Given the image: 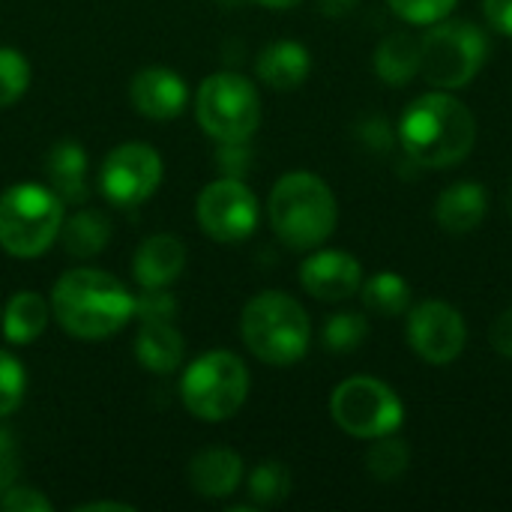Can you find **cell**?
<instances>
[{
    "label": "cell",
    "mask_w": 512,
    "mask_h": 512,
    "mask_svg": "<svg viewBox=\"0 0 512 512\" xmlns=\"http://www.w3.org/2000/svg\"><path fill=\"white\" fill-rule=\"evenodd\" d=\"M492 348L504 357H512V309L501 312L498 321L492 324Z\"/></svg>",
    "instance_id": "cell-37"
},
{
    "label": "cell",
    "mask_w": 512,
    "mask_h": 512,
    "mask_svg": "<svg viewBox=\"0 0 512 512\" xmlns=\"http://www.w3.org/2000/svg\"><path fill=\"white\" fill-rule=\"evenodd\" d=\"M309 69H312V57L306 51V45L294 42V39H279V42H270L261 57H258V78L273 87V90H294L300 87L306 78H309Z\"/></svg>",
    "instance_id": "cell-17"
},
{
    "label": "cell",
    "mask_w": 512,
    "mask_h": 512,
    "mask_svg": "<svg viewBox=\"0 0 512 512\" xmlns=\"http://www.w3.org/2000/svg\"><path fill=\"white\" fill-rule=\"evenodd\" d=\"M75 510L78 512H102V510L135 512V507H132V504H120V501H87V504H78Z\"/></svg>",
    "instance_id": "cell-39"
},
{
    "label": "cell",
    "mask_w": 512,
    "mask_h": 512,
    "mask_svg": "<svg viewBox=\"0 0 512 512\" xmlns=\"http://www.w3.org/2000/svg\"><path fill=\"white\" fill-rule=\"evenodd\" d=\"M408 342L417 357L432 366L453 363L468 342V327L459 309L444 300H426L411 312L408 321Z\"/></svg>",
    "instance_id": "cell-12"
},
{
    "label": "cell",
    "mask_w": 512,
    "mask_h": 512,
    "mask_svg": "<svg viewBox=\"0 0 512 512\" xmlns=\"http://www.w3.org/2000/svg\"><path fill=\"white\" fill-rule=\"evenodd\" d=\"M363 288V303L366 309L378 312V315H402L411 306V285L399 276V273H378L369 282L360 285Z\"/></svg>",
    "instance_id": "cell-24"
},
{
    "label": "cell",
    "mask_w": 512,
    "mask_h": 512,
    "mask_svg": "<svg viewBox=\"0 0 512 512\" xmlns=\"http://www.w3.org/2000/svg\"><path fill=\"white\" fill-rule=\"evenodd\" d=\"M198 225L216 243H240L258 228V198L240 177H219L207 183L195 204Z\"/></svg>",
    "instance_id": "cell-10"
},
{
    "label": "cell",
    "mask_w": 512,
    "mask_h": 512,
    "mask_svg": "<svg viewBox=\"0 0 512 512\" xmlns=\"http://www.w3.org/2000/svg\"><path fill=\"white\" fill-rule=\"evenodd\" d=\"M3 336L12 345H30L36 342L45 327H48V303L42 294L36 291H18L9 297V303L3 306Z\"/></svg>",
    "instance_id": "cell-22"
},
{
    "label": "cell",
    "mask_w": 512,
    "mask_h": 512,
    "mask_svg": "<svg viewBox=\"0 0 512 512\" xmlns=\"http://www.w3.org/2000/svg\"><path fill=\"white\" fill-rule=\"evenodd\" d=\"M366 465H369V474L381 483H390V480H399L408 465H411V450L402 438H396V432L390 435H381L375 438L372 450L366 453Z\"/></svg>",
    "instance_id": "cell-25"
},
{
    "label": "cell",
    "mask_w": 512,
    "mask_h": 512,
    "mask_svg": "<svg viewBox=\"0 0 512 512\" xmlns=\"http://www.w3.org/2000/svg\"><path fill=\"white\" fill-rule=\"evenodd\" d=\"M57 240L72 258H93L111 240V222L102 210H78L69 219L63 216Z\"/></svg>",
    "instance_id": "cell-23"
},
{
    "label": "cell",
    "mask_w": 512,
    "mask_h": 512,
    "mask_svg": "<svg viewBox=\"0 0 512 512\" xmlns=\"http://www.w3.org/2000/svg\"><path fill=\"white\" fill-rule=\"evenodd\" d=\"M369 336V321L360 312H339L324 327V345L336 354H354Z\"/></svg>",
    "instance_id": "cell-27"
},
{
    "label": "cell",
    "mask_w": 512,
    "mask_h": 512,
    "mask_svg": "<svg viewBox=\"0 0 512 512\" xmlns=\"http://www.w3.org/2000/svg\"><path fill=\"white\" fill-rule=\"evenodd\" d=\"M243 480V459L228 447H207L189 462V486L201 498H228Z\"/></svg>",
    "instance_id": "cell-16"
},
{
    "label": "cell",
    "mask_w": 512,
    "mask_h": 512,
    "mask_svg": "<svg viewBox=\"0 0 512 512\" xmlns=\"http://www.w3.org/2000/svg\"><path fill=\"white\" fill-rule=\"evenodd\" d=\"M375 72L390 87H405L420 72V39L396 30L375 51Z\"/></svg>",
    "instance_id": "cell-21"
},
{
    "label": "cell",
    "mask_w": 512,
    "mask_h": 512,
    "mask_svg": "<svg viewBox=\"0 0 512 512\" xmlns=\"http://www.w3.org/2000/svg\"><path fill=\"white\" fill-rule=\"evenodd\" d=\"M45 174L63 204H81L87 198V153L78 141H57L45 156Z\"/></svg>",
    "instance_id": "cell-18"
},
{
    "label": "cell",
    "mask_w": 512,
    "mask_h": 512,
    "mask_svg": "<svg viewBox=\"0 0 512 512\" xmlns=\"http://www.w3.org/2000/svg\"><path fill=\"white\" fill-rule=\"evenodd\" d=\"M372 150L378 153H387L390 144H393V126L387 117H369L366 123H360V132H357Z\"/></svg>",
    "instance_id": "cell-34"
},
{
    "label": "cell",
    "mask_w": 512,
    "mask_h": 512,
    "mask_svg": "<svg viewBox=\"0 0 512 512\" xmlns=\"http://www.w3.org/2000/svg\"><path fill=\"white\" fill-rule=\"evenodd\" d=\"M510 213H512V195H510Z\"/></svg>",
    "instance_id": "cell-42"
},
{
    "label": "cell",
    "mask_w": 512,
    "mask_h": 512,
    "mask_svg": "<svg viewBox=\"0 0 512 512\" xmlns=\"http://www.w3.org/2000/svg\"><path fill=\"white\" fill-rule=\"evenodd\" d=\"M129 99H132L135 111L150 120H174L177 114H183V108L189 102V87L174 69L147 66V69L135 72V78L129 84Z\"/></svg>",
    "instance_id": "cell-14"
},
{
    "label": "cell",
    "mask_w": 512,
    "mask_h": 512,
    "mask_svg": "<svg viewBox=\"0 0 512 512\" xmlns=\"http://www.w3.org/2000/svg\"><path fill=\"white\" fill-rule=\"evenodd\" d=\"M486 210H489V201L480 183H456L441 192L435 219L450 234H468L480 228V222L486 219Z\"/></svg>",
    "instance_id": "cell-20"
},
{
    "label": "cell",
    "mask_w": 512,
    "mask_h": 512,
    "mask_svg": "<svg viewBox=\"0 0 512 512\" xmlns=\"http://www.w3.org/2000/svg\"><path fill=\"white\" fill-rule=\"evenodd\" d=\"M240 336L267 366H291L309 351L312 327L306 309L285 291H261L243 306Z\"/></svg>",
    "instance_id": "cell-4"
},
{
    "label": "cell",
    "mask_w": 512,
    "mask_h": 512,
    "mask_svg": "<svg viewBox=\"0 0 512 512\" xmlns=\"http://www.w3.org/2000/svg\"><path fill=\"white\" fill-rule=\"evenodd\" d=\"M330 414L342 432L363 438V441H375L402 426L405 408L384 381L348 378L333 390Z\"/></svg>",
    "instance_id": "cell-9"
},
{
    "label": "cell",
    "mask_w": 512,
    "mask_h": 512,
    "mask_svg": "<svg viewBox=\"0 0 512 512\" xmlns=\"http://www.w3.org/2000/svg\"><path fill=\"white\" fill-rule=\"evenodd\" d=\"M390 9L411 24H435L447 18L459 0H387Z\"/></svg>",
    "instance_id": "cell-30"
},
{
    "label": "cell",
    "mask_w": 512,
    "mask_h": 512,
    "mask_svg": "<svg viewBox=\"0 0 512 512\" xmlns=\"http://www.w3.org/2000/svg\"><path fill=\"white\" fill-rule=\"evenodd\" d=\"M186 267V246L174 234H153L147 237L132 261V273L141 288H168L180 279Z\"/></svg>",
    "instance_id": "cell-15"
},
{
    "label": "cell",
    "mask_w": 512,
    "mask_h": 512,
    "mask_svg": "<svg viewBox=\"0 0 512 512\" xmlns=\"http://www.w3.org/2000/svg\"><path fill=\"white\" fill-rule=\"evenodd\" d=\"M0 510L6 512H51L54 504L39 492V489H30V486H9L3 495H0Z\"/></svg>",
    "instance_id": "cell-32"
},
{
    "label": "cell",
    "mask_w": 512,
    "mask_h": 512,
    "mask_svg": "<svg viewBox=\"0 0 512 512\" xmlns=\"http://www.w3.org/2000/svg\"><path fill=\"white\" fill-rule=\"evenodd\" d=\"M18 477V450L6 429H0V495L15 483Z\"/></svg>",
    "instance_id": "cell-35"
},
{
    "label": "cell",
    "mask_w": 512,
    "mask_h": 512,
    "mask_svg": "<svg viewBox=\"0 0 512 512\" xmlns=\"http://www.w3.org/2000/svg\"><path fill=\"white\" fill-rule=\"evenodd\" d=\"M54 321L75 339H108L135 315L132 291L105 270H69L51 291Z\"/></svg>",
    "instance_id": "cell-1"
},
{
    "label": "cell",
    "mask_w": 512,
    "mask_h": 512,
    "mask_svg": "<svg viewBox=\"0 0 512 512\" xmlns=\"http://www.w3.org/2000/svg\"><path fill=\"white\" fill-rule=\"evenodd\" d=\"M195 114L201 129L219 144L249 141L261 123V99L249 78L237 72L207 75L195 93Z\"/></svg>",
    "instance_id": "cell-8"
},
{
    "label": "cell",
    "mask_w": 512,
    "mask_h": 512,
    "mask_svg": "<svg viewBox=\"0 0 512 512\" xmlns=\"http://www.w3.org/2000/svg\"><path fill=\"white\" fill-rule=\"evenodd\" d=\"M483 12L492 30L512 36V0H483Z\"/></svg>",
    "instance_id": "cell-36"
},
{
    "label": "cell",
    "mask_w": 512,
    "mask_h": 512,
    "mask_svg": "<svg viewBox=\"0 0 512 512\" xmlns=\"http://www.w3.org/2000/svg\"><path fill=\"white\" fill-rule=\"evenodd\" d=\"M477 138L474 114L465 102L441 93H426L411 102L399 123V141L411 162L423 168H453L459 165Z\"/></svg>",
    "instance_id": "cell-2"
},
{
    "label": "cell",
    "mask_w": 512,
    "mask_h": 512,
    "mask_svg": "<svg viewBox=\"0 0 512 512\" xmlns=\"http://www.w3.org/2000/svg\"><path fill=\"white\" fill-rule=\"evenodd\" d=\"M222 3H228V6H234V3H243V0H222Z\"/></svg>",
    "instance_id": "cell-41"
},
{
    "label": "cell",
    "mask_w": 512,
    "mask_h": 512,
    "mask_svg": "<svg viewBox=\"0 0 512 512\" xmlns=\"http://www.w3.org/2000/svg\"><path fill=\"white\" fill-rule=\"evenodd\" d=\"M183 405L204 423L231 420L249 396V369L231 351H207L183 372Z\"/></svg>",
    "instance_id": "cell-6"
},
{
    "label": "cell",
    "mask_w": 512,
    "mask_h": 512,
    "mask_svg": "<svg viewBox=\"0 0 512 512\" xmlns=\"http://www.w3.org/2000/svg\"><path fill=\"white\" fill-rule=\"evenodd\" d=\"M216 165L222 171V177H246L249 168H252V150H249V141H231V144H222L219 153H216Z\"/></svg>",
    "instance_id": "cell-33"
},
{
    "label": "cell",
    "mask_w": 512,
    "mask_h": 512,
    "mask_svg": "<svg viewBox=\"0 0 512 512\" xmlns=\"http://www.w3.org/2000/svg\"><path fill=\"white\" fill-rule=\"evenodd\" d=\"M162 183V156L144 141L114 147L99 171L102 195L117 207L144 204Z\"/></svg>",
    "instance_id": "cell-11"
},
{
    "label": "cell",
    "mask_w": 512,
    "mask_h": 512,
    "mask_svg": "<svg viewBox=\"0 0 512 512\" xmlns=\"http://www.w3.org/2000/svg\"><path fill=\"white\" fill-rule=\"evenodd\" d=\"M267 213L276 237L294 252L318 249L336 231L339 219L330 186L312 171H291L279 177L270 192Z\"/></svg>",
    "instance_id": "cell-3"
},
{
    "label": "cell",
    "mask_w": 512,
    "mask_h": 512,
    "mask_svg": "<svg viewBox=\"0 0 512 512\" xmlns=\"http://www.w3.org/2000/svg\"><path fill=\"white\" fill-rule=\"evenodd\" d=\"M300 282L303 288L324 300V303H342L354 297L363 285V267L354 255L339 252V249H324L315 252L303 261L300 267Z\"/></svg>",
    "instance_id": "cell-13"
},
{
    "label": "cell",
    "mask_w": 512,
    "mask_h": 512,
    "mask_svg": "<svg viewBox=\"0 0 512 512\" xmlns=\"http://www.w3.org/2000/svg\"><path fill=\"white\" fill-rule=\"evenodd\" d=\"M183 336L174 321H153L141 324L135 339V360L153 375H171L183 363Z\"/></svg>",
    "instance_id": "cell-19"
},
{
    "label": "cell",
    "mask_w": 512,
    "mask_h": 512,
    "mask_svg": "<svg viewBox=\"0 0 512 512\" xmlns=\"http://www.w3.org/2000/svg\"><path fill=\"white\" fill-rule=\"evenodd\" d=\"M63 198L42 183H15L0 195V249L12 258H39L57 240Z\"/></svg>",
    "instance_id": "cell-5"
},
{
    "label": "cell",
    "mask_w": 512,
    "mask_h": 512,
    "mask_svg": "<svg viewBox=\"0 0 512 512\" xmlns=\"http://www.w3.org/2000/svg\"><path fill=\"white\" fill-rule=\"evenodd\" d=\"M489 57V36L471 21H435L420 39V72L432 87L459 90L474 81Z\"/></svg>",
    "instance_id": "cell-7"
},
{
    "label": "cell",
    "mask_w": 512,
    "mask_h": 512,
    "mask_svg": "<svg viewBox=\"0 0 512 512\" xmlns=\"http://www.w3.org/2000/svg\"><path fill=\"white\" fill-rule=\"evenodd\" d=\"M360 6V0H318V9L330 18H342L348 12H354Z\"/></svg>",
    "instance_id": "cell-38"
},
{
    "label": "cell",
    "mask_w": 512,
    "mask_h": 512,
    "mask_svg": "<svg viewBox=\"0 0 512 512\" xmlns=\"http://www.w3.org/2000/svg\"><path fill=\"white\" fill-rule=\"evenodd\" d=\"M141 324H153V321H174L177 318V300L165 291V288H144L135 297V315Z\"/></svg>",
    "instance_id": "cell-31"
},
{
    "label": "cell",
    "mask_w": 512,
    "mask_h": 512,
    "mask_svg": "<svg viewBox=\"0 0 512 512\" xmlns=\"http://www.w3.org/2000/svg\"><path fill=\"white\" fill-rule=\"evenodd\" d=\"M27 390V372L18 357L0 351V417H9L21 408Z\"/></svg>",
    "instance_id": "cell-29"
},
{
    "label": "cell",
    "mask_w": 512,
    "mask_h": 512,
    "mask_svg": "<svg viewBox=\"0 0 512 512\" xmlns=\"http://www.w3.org/2000/svg\"><path fill=\"white\" fill-rule=\"evenodd\" d=\"M258 3H264V6H270V9H291V6H297L300 0H258Z\"/></svg>",
    "instance_id": "cell-40"
},
{
    "label": "cell",
    "mask_w": 512,
    "mask_h": 512,
    "mask_svg": "<svg viewBox=\"0 0 512 512\" xmlns=\"http://www.w3.org/2000/svg\"><path fill=\"white\" fill-rule=\"evenodd\" d=\"M30 87V63L18 48L0 45V108L15 105Z\"/></svg>",
    "instance_id": "cell-28"
},
{
    "label": "cell",
    "mask_w": 512,
    "mask_h": 512,
    "mask_svg": "<svg viewBox=\"0 0 512 512\" xmlns=\"http://www.w3.org/2000/svg\"><path fill=\"white\" fill-rule=\"evenodd\" d=\"M288 495H291V471L282 462L267 459L249 474V498L255 504L273 507V504L285 501Z\"/></svg>",
    "instance_id": "cell-26"
}]
</instances>
